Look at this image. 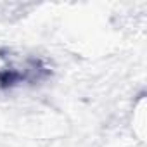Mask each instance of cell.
Wrapping results in <instances>:
<instances>
[{
	"label": "cell",
	"instance_id": "cell-1",
	"mask_svg": "<svg viewBox=\"0 0 147 147\" xmlns=\"http://www.w3.org/2000/svg\"><path fill=\"white\" fill-rule=\"evenodd\" d=\"M47 67L42 61L33 57H14L0 54V87L9 88L26 82H38L47 75Z\"/></svg>",
	"mask_w": 147,
	"mask_h": 147
}]
</instances>
